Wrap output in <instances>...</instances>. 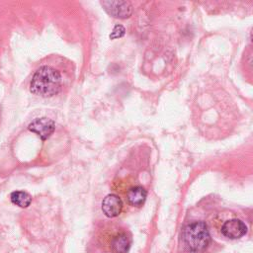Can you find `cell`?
Instances as JSON below:
<instances>
[{"instance_id":"obj_1","label":"cell","mask_w":253,"mask_h":253,"mask_svg":"<svg viewBox=\"0 0 253 253\" xmlns=\"http://www.w3.org/2000/svg\"><path fill=\"white\" fill-rule=\"evenodd\" d=\"M60 61L41 64L34 72L30 82V92L34 95L47 98L63 91L71 80L70 68Z\"/></svg>"},{"instance_id":"obj_2","label":"cell","mask_w":253,"mask_h":253,"mask_svg":"<svg viewBox=\"0 0 253 253\" xmlns=\"http://www.w3.org/2000/svg\"><path fill=\"white\" fill-rule=\"evenodd\" d=\"M182 241L190 252H203L211 242V234L205 221H193L188 223L182 230Z\"/></svg>"},{"instance_id":"obj_3","label":"cell","mask_w":253,"mask_h":253,"mask_svg":"<svg viewBox=\"0 0 253 253\" xmlns=\"http://www.w3.org/2000/svg\"><path fill=\"white\" fill-rule=\"evenodd\" d=\"M101 5L114 18L126 19L132 13V6L127 1H102Z\"/></svg>"},{"instance_id":"obj_4","label":"cell","mask_w":253,"mask_h":253,"mask_svg":"<svg viewBox=\"0 0 253 253\" xmlns=\"http://www.w3.org/2000/svg\"><path fill=\"white\" fill-rule=\"evenodd\" d=\"M220 231L229 239H238L246 234L247 226L241 219L230 218L223 222Z\"/></svg>"},{"instance_id":"obj_5","label":"cell","mask_w":253,"mask_h":253,"mask_svg":"<svg viewBox=\"0 0 253 253\" xmlns=\"http://www.w3.org/2000/svg\"><path fill=\"white\" fill-rule=\"evenodd\" d=\"M131 245V235L128 231L121 229L113 234L110 240L112 253H127Z\"/></svg>"},{"instance_id":"obj_6","label":"cell","mask_w":253,"mask_h":253,"mask_svg":"<svg viewBox=\"0 0 253 253\" xmlns=\"http://www.w3.org/2000/svg\"><path fill=\"white\" fill-rule=\"evenodd\" d=\"M29 129L37 133L42 140H45L53 133L55 123L48 118H38L29 125Z\"/></svg>"},{"instance_id":"obj_7","label":"cell","mask_w":253,"mask_h":253,"mask_svg":"<svg viewBox=\"0 0 253 253\" xmlns=\"http://www.w3.org/2000/svg\"><path fill=\"white\" fill-rule=\"evenodd\" d=\"M124 209V203L122 199L116 194L107 195L102 201V211L108 217L119 216Z\"/></svg>"},{"instance_id":"obj_8","label":"cell","mask_w":253,"mask_h":253,"mask_svg":"<svg viewBox=\"0 0 253 253\" xmlns=\"http://www.w3.org/2000/svg\"><path fill=\"white\" fill-rule=\"evenodd\" d=\"M147 197L146 190L141 186L129 187L126 194V201L131 207H141Z\"/></svg>"},{"instance_id":"obj_9","label":"cell","mask_w":253,"mask_h":253,"mask_svg":"<svg viewBox=\"0 0 253 253\" xmlns=\"http://www.w3.org/2000/svg\"><path fill=\"white\" fill-rule=\"evenodd\" d=\"M11 202L20 207V208H28L32 203V197L24 191H14L10 195Z\"/></svg>"},{"instance_id":"obj_10","label":"cell","mask_w":253,"mask_h":253,"mask_svg":"<svg viewBox=\"0 0 253 253\" xmlns=\"http://www.w3.org/2000/svg\"><path fill=\"white\" fill-rule=\"evenodd\" d=\"M125 32H126V29L122 25H116L110 34V39L116 40V39L122 38L125 35Z\"/></svg>"}]
</instances>
